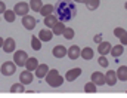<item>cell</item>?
I'll return each instance as SVG.
<instances>
[{
  "instance_id": "44dd1931",
  "label": "cell",
  "mask_w": 127,
  "mask_h": 98,
  "mask_svg": "<svg viewBox=\"0 0 127 98\" xmlns=\"http://www.w3.org/2000/svg\"><path fill=\"white\" fill-rule=\"evenodd\" d=\"M81 58L83 60H92L93 58V49L90 46H86L81 49Z\"/></svg>"
},
{
  "instance_id": "d4e9b609",
  "label": "cell",
  "mask_w": 127,
  "mask_h": 98,
  "mask_svg": "<svg viewBox=\"0 0 127 98\" xmlns=\"http://www.w3.org/2000/svg\"><path fill=\"white\" fill-rule=\"evenodd\" d=\"M117 77L120 80H127V65H121L117 70Z\"/></svg>"
},
{
  "instance_id": "e575fe53",
  "label": "cell",
  "mask_w": 127,
  "mask_h": 98,
  "mask_svg": "<svg viewBox=\"0 0 127 98\" xmlns=\"http://www.w3.org/2000/svg\"><path fill=\"white\" fill-rule=\"evenodd\" d=\"M3 43H4V39H3V37H0V49L3 48Z\"/></svg>"
},
{
  "instance_id": "d6986e66",
  "label": "cell",
  "mask_w": 127,
  "mask_h": 98,
  "mask_svg": "<svg viewBox=\"0 0 127 98\" xmlns=\"http://www.w3.org/2000/svg\"><path fill=\"white\" fill-rule=\"evenodd\" d=\"M65 24H64V21H58L56 24H55V27L52 28V31H53V34L55 36H59V34H64V31H65Z\"/></svg>"
},
{
  "instance_id": "f546056e",
  "label": "cell",
  "mask_w": 127,
  "mask_h": 98,
  "mask_svg": "<svg viewBox=\"0 0 127 98\" xmlns=\"http://www.w3.org/2000/svg\"><path fill=\"white\" fill-rule=\"evenodd\" d=\"M97 63H99V65H100V67H103V68H106V67L109 65V63H108V60L105 58V55H100V58L97 60Z\"/></svg>"
},
{
  "instance_id": "3957f363",
  "label": "cell",
  "mask_w": 127,
  "mask_h": 98,
  "mask_svg": "<svg viewBox=\"0 0 127 98\" xmlns=\"http://www.w3.org/2000/svg\"><path fill=\"white\" fill-rule=\"evenodd\" d=\"M27 60H28V54L25 51H15L13 52V61L18 67H25Z\"/></svg>"
},
{
  "instance_id": "ac0fdd59",
  "label": "cell",
  "mask_w": 127,
  "mask_h": 98,
  "mask_svg": "<svg viewBox=\"0 0 127 98\" xmlns=\"http://www.w3.org/2000/svg\"><path fill=\"white\" fill-rule=\"evenodd\" d=\"M38 67V61H37V58H34V57H28V60H27V63H25V68L27 70H30V71H35V68Z\"/></svg>"
},
{
  "instance_id": "e0dca14e",
  "label": "cell",
  "mask_w": 127,
  "mask_h": 98,
  "mask_svg": "<svg viewBox=\"0 0 127 98\" xmlns=\"http://www.w3.org/2000/svg\"><path fill=\"white\" fill-rule=\"evenodd\" d=\"M123 52H124V45H114L112 46V49H111V55L114 57V58H118L120 55H123Z\"/></svg>"
},
{
  "instance_id": "7a4b0ae2",
  "label": "cell",
  "mask_w": 127,
  "mask_h": 98,
  "mask_svg": "<svg viewBox=\"0 0 127 98\" xmlns=\"http://www.w3.org/2000/svg\"><path fill=\"white\" fill-rule=\"evenodd\" d=\"M16 67L18 65L15 64V61H6V63H3L0 65V71H1L3 76H12V74H15Z\"/></svg>"
},
{
  "instance_id": "603a6c76",
  "label": "cell",
  "mask_w": 127,
  "mask_h": 98,
  "mask_svg": "<svg viewBox=\"0 0 127 98\" xmlns=\"http://www.w3.org/2000/svg\"><path fill=\"white\" fill-rule=\"evenodd\" d=\"M41 40L38 39V36H32L31 37V48L34 49V51H40L41 49Z\"/></svg>"
},
{
  "instance_id": "4316f807",
  "label": "cell",
  "mask_w": 127,
  "mask_h": 98,
  "mask_svg": "<svg viewBox=\"0 0 127 98\" xmlns=\"http://www.w3.org/2000/svg\"><path fill=\"white\" fill-rule=\"evenodd\" d=\"M24 91H25V85H24L22 82L13 83V85L10 86V92H24Z\"/></svg>"
},
{
  "instance_id": "52a82bcc",
  "label": "cell",
  "mask_w": 127,
  "mask_h": 98,
  "mask_svg": "<svg viewBox=\"0 0 127 98\" xmlns=\"http://www.w3.org/2000/svg\"><path fill=\"white\" fill-rule=\"evenodd\" d=\"M15 48H16L15 39H12V37L4 39V43H3V48H1V49H3L6 54H12V52H15Z\"/></svg>"
},
{
  "instance_id": "8fae6325",
  "label": "cell",
  "mask_w": 127,
  "mask_h": 98,
  "mask_svg": "<svg viewBox=\"0 0 127 98\" xmlns=\"http://www.w3.org/2000/svg\"><path fill=\"white\" fill-rule=\"evenodd\" d=\"M111 49H112V46H111L109 42H100V43L97 45V52H99L100 55H108V54H111Z\"/></svg>"
},
{
  "instance_id": "484cf974",
  "label": "cell",
  "mask_w": 127,
  "mask_h": 98,
  "mask_svg": "<svg viewBox=\"0 0 127 98\" xmlns=\"http://www.w3.org/2000/svg\"><path fill=\"white\" fill-rule=\"evenodd\" d=\"M99 0H86L84 1V4H86V7L89 9V10H96L97 7H99Z\"/></svg>"
},
{
  "instance_id": "7c38bea8",
  "label": "cell",
  "mask_w": 127,
  "mask_h": 98,
  "mask_svg": "<svg viewBox=\"0 0 127 98\" xmlns=\"http://www.w3.org/2000/svg\"><path fill=\"white\" fill-rule=\"evenodd\" d=\"M49 65L47 64H38V67L35 68V77H38V79H43V77H46V74L49 73Z\"/></svg>"
},
{
  "instance_id": "9a60e30c",
  "label": "cell",
  "mask_w": 127,
  "mask_h": 98,
  "mask_svg": "<svg viewBox=\"0 0 127 98\" xmlns=\"http://www.w3.org/2000/svg\"><path fill=\"white\" fill-rule=\"evenodd\" d=\"M55 34H53V31H50V30H40L38 31V39L41 40V42H50L52 40V37H53Z\"/></svg>"
},
{
  "instance_id": "6da1fadb",
  "label": "cell",
  "mask_w": 127,
  "mask_h": 98,
  "mask_svg": "<svg viewBox=\"0 0 127 98\" xmlns=\"http://www.w3.org/2000/svg\"><path fill=\"white\" fill-rule=\"evenodd\" d=\"M44 79H46V82L49 83V86H52V88H59L64 83V80H65V76H61L56 68H52V70H49V73L46 74Z\"/></svg>"
},
{
  "instance_id": "83f0119b",
  "label": "cell",
  "mask_w": 127,
  "mask_h": 98,
  "mask_svg": "<svg viewBox=\"0 0 127 98\" xmlns=\"http://www.w3.org/2000/svg\"><path fill=\"white\" fill-rule=\"evenodd\" d=\"M96 89H97V85L95 82H87L84 85V91L86 92H96Z\"/></svg>"
},
{
  "instance_id": "8d00e7d4",
  "label": "cell",
  "mask_w": 127,
  "mask_h": 98,
  "mask_svg": "<svg viewBox=\"0 0 127 98\" xmlns=\"http://www.w3.org/2000/svg\"><path fill=\"white\" fill-rule=\"evenodd\" d=\"M124 7H126V10H127V1H126V4H124Z\"/></svg>"
},
{
  "instance_id": "5b68a950",
  "label": "cell",
  "mask_w": 127,
  "mask_h": 98,
  "mask_svg": "<svg viewBox=\"0 0 127 98\" xmlns=\"http://www.w3.org/2000/svg\"><path fill=\"white\" fill-rule=\"evenodd\" d=\"M80 74H81V68L80 67H74V68H71V70H68L65 73V80L66 82H74Z\"/></svg>"
},
{
  "instance_id": "2e32d148",
  "label": "cell",
  "mask_w": 127,
  "mask_h": 98,
  "mask_svg": "<svg viewBox=\"0 0 127 98\" xmlns=\"http://www.w3.org/2000/svg\"><path fill=\"white\" fill-rule=\"evenodd\" d=\"M105 79H106V85H109V86H114L115 83H117V73H114L112 70H108L106 71V74H105Z\"/></svg>"
},
{
  "instance_id": "4dcf8cb0",
  "label": "cell",
  "mask_w": 127,
  "mask_h": 98,
  "mask_svg": "<svg viewBox=\"0 0 127 98\" xmlns=\"http://www.w3.org/2000/svg\"><path fill=\"white\" fill-rule=\"evenodd\" d=\"M124 33H126V30H124V28H121V27H117V28H114V36H115V37H118V39H120V37H121Z\"/></svg>"
},
{
  "instance_id": "74e56055",
  "label": "cell",
  "mask_w": 127,
  "mask_h": 98,
  "mask_svg": "<svg viewBox=\"0 0 127 98\" xmlns=\"http://www.w3.org/2000/svg\"><path fill=\"white\" fill-rule=\"evenodd\" d=\"M84 1H86V0H83V3H84Z\"/></svg>"
},
{
  "instance_id": "cb8c5ba5",
  "label": "cell",
  "mask_w": 127,
  "mask_h": 98,
  "mask_svg": "<svg viewBox=\"0 0 127 98\" xmlns=\"http://www.w3.org/2000/svg\"><path fill=\"white\" fill-rule=\"evenodd\" d=\"M30 7L34 12H40V9L43 7V1L41 0H30Z\"/></svg>"
},
{
  "instance_id": "5bb4252c",
  "label": "cell",
  "mask_w": 127,
  "mask_h": 98,
  "mask_svg": "<svg viewBox=\"0 0 127 98\" xmlns=\"http://www.w3.org/2000/svg\"><path fill=\"white\" fill-rule=\"evenodd\" d=\"M58 21H59V19H58V16H56L55 13H50V15L44 16V25H46L47 28H53Z\"/></svg>"
},
{
  "instance_id": "ffe728a7",
  "label": "cell",
  "mask_w": 127,
  "mask_h": 98,
  "mask_svg": "<svg viewBox=\"0 0 127 98\" xmlns=\"http://www.w3.org/2000/svg\"><path fill=\"white\" fill-rule=\"evenodd\" d=\"M53 10H55V6H53V4H43V7L40 9V13H41V16L44 18V16L53 13Z\"/></svg>"
},
{
  "instance_id": "30bf717a",
  "label": "cell",
  "mask_w": 127,
  "mask_h": 98,
  "mask_svg": "<svg viewBox=\"0 0 127 98\" xmlns=\"http://www.w3.org/2000/svg\"><path fill=\"white\" fill-rule=\"evenodd\" d=\"M66 52H68V49L62 46V45H56L53 49H52V55L55 57V58H64L65 55H66Z\"/></svg>"
},
{
  "instance_id": "f1b7e54d",
  "label": "cell",
  "mask_w": 127,
  "mask_h": 98,
  "mask_svg": "<svg viewBox=\"0 0 127 98\" xmlns=\"http://www.w3.org/2000/svg\"><path fill=\"white\" fill-rule=\"evenodd\" d=\"M62 36L66 39V40H71V39H74V28H71V27H66Z\"/></svg>"
},
{
  "instance_id": "4fadbf2b",
  "label": "cell",
  "mask_w": 127,
  "mask_h": 98,
  "mask_svg": "<svg viewBox=\"0 0 127 98\" xmlns=\"http://www.w3.org/2000/svg\"><path fill=\"white\" fill-rule=\"evenodd\" d=\"M92 82H95L97 86H102V85L106 83V79H105V76L100 71H93L92 73Z\"/></svg>"
},
{
  "instance_id": "7402d4cb",
  "label": "cell",
  "mask_w": 127,
  "mask_h": 98,
  "mask_svg": "<svg viewBox=\"0 0 127 98\" xmlns=\"http://www.w3.org/2000/svg\"><path fill=\"white\" fill-rule=\"evenodd\" d=\"M3 15H4L6 22H13V21H15V18H16V12H15L13 9H12V10H10V9H6V12H4Z\"/></svg>"
},
{
  "instance_id": "d6a6232c",
  "label": "cell",
  "mask_w": 127,
  "mask_h": 98,
  "mask_svg": "<svg viewBox=\"0 0 127 98\" xmlns=\"http://www.w3.org/2000/svg\"><path fill=\"white\" fill-rule=\"evenodd\" d=\"M93 40H95V43H97V45H99V43L102 42V34H96L95 37H93Z\"/></svg>"
},
{
  "instance_id": "8992f818",
  "label": "cell",
  "mask_w": 127,
  "mask_h": 98,
  "mask_svg": "<svg viewBox=\"0 0 127 98\" xmlns=\"http://www.w3.org/2000/svg\"><path fill=\"white\" fill-rule=\"evenodd\" d=\"M35 24H37V21H35L34 16H31V15H25V16H22V25H24L25 30H30V31L34 30Z\"/></svg>"
},
{
  "instance_id": "836d02e7",
  "label": "cell",
  "mask_w": 127,
  "mask_h": 98,
  "mask_svg": "<svg viewBox=\"0 0 127 98\" xmlns=\"http://www.w3.org/2000/svg\"><path fill=\"white\" fill-rule=\"evenodd\" d=\"M4 12H6V4H4V1L0 0V13H4Z\"/></svg>"
},
{
  "instance_id": "ba28073f",
  "label": "cell",
  "mask_w": 127,
  "mask_h": 98,
  "mask_svg": "<svg viewBox=\"0 0 127 98\" xmlns=\"http://www.w3.org/2000/svg\"><path fill=\"white\" fill-rule=\"evenodd\" d=\"M66 55H68L69 60H77L78 57H81V49L78 48V45H72V46L68 48Z\"/></svg>"
},
{
  "instance_id": "1f68e13d",
  "label": "cell",
  "mask_w": 127,
  "mask_h": 98,
  "mask_svg": "<svg viewBox=\"0 0 127 98\" xmlns=\"http://www.w3.org/2000/svg\"><path fill=\"white\" fill-rule=\"evenodd\" d=\"M120 42H121V45H124V46H127V31L120 37Z\"/></svg>"
},
{
  "instance_id": "9c48e42d",
  "label": "cell",
  "mask_w": 127,
  "mask_h": 98,
  "mask_svg": "<svg viewBox=\"0 0 127 98\" xmlns=\"http://www.w3.org/2000/svg\"><path fill=\"white\" fill-rule=\"evenodd\" d=\"M32 79H34V74H32V71H30V70H24L21 74H19V80L24 83V85H30L32 82Z\"/></svg>"
},
{
  "instance_id": "f35d334b",
  "label": "cell",
  "mask_w": 127,
  "mask_h": 98,
  "mask_svg": "<svg viewBox=\"0 0 127 98\" xmlns=\"http://www.w3.org/2000/svg\"><path fill=\"white\" fill-rule=\"evenodd\" d=\"M126 82H127V80H126Z\"/></svg>"
},
{
  "instance_id": "d590c367",
  "label": "cell",
  "mask_w": 127,
  "mask_h": 98,
  "mask_svg": "<svg viewBox=\"0 0 127 98\" xmlns=\"http://www.w3.org/2000/svg\"><path fill=\"white\" fill-rule=\"evenodd\" d=\"M75 3H83V0H74Z\"/></svg>"
},
{
  "instance_id": "277c9868",
  "label": "cell",
  "mask_w": 127,
  "mask_h": 98,
  "mask_svg": "<svg viewBox=\"0 0 127 98\" xmlns=\"http://www.w3.org/2000/svg\"><path fill=\"white\" fill-rule=\"evenodd\" d=\"M30 9H31V7H30V3H25V1H19V3H16L15 7H13V10H15L16 15H19V16L28 15Z\"/></svg>"
}]
</instances>
